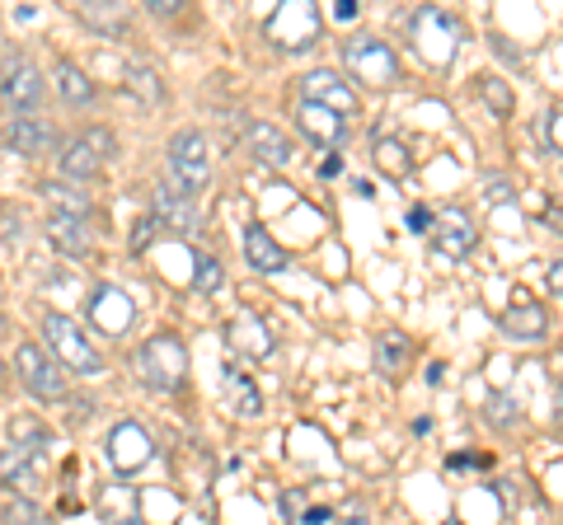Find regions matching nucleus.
Here are the masks:
<instances>
[{
    "instance_id": "f257e3e1",
    "label": "nucleus",
    "mask_w": 563,
    "mask_h": 525,
    "mask_svg": "<svg viewBox=\"0 0 563 525\" xmlns=\"http://www.w3.org/2000/svg\"><path fill=\"white\" fill-rule=\"evenodd\" d=\"M165 174H169V188L188 192V198H202V192H207L211 165H207V136L198 127L174 132V142L165 150Z\"/></svg>"
},
{
    "instance_id": "f03ea898",
    "label": "nucleus",
    "mask_w": 563,
    "mask_h": 525,
    "mask_svg": "<svg viewBox=\"0 0 563 525\" xmlns=\"http://www.w3.org/2000/svg\"><path fill=\"white\" fill-rule=\"evenodd\" d=\"M141 376H146L151 390H179L184 376H188V347L179 334H155L141 343Z\"/></svg>"
},
{
    "instance_id": "7ed1b4c3",
    "label": "nucleus",
    "mask_w": 563,
    "mask_h": 525,
    "mask_svg": "<svg viewBox=\"0 0 563 525\" xmlns=\"http://www.w3.org/2000/svg\"><path fill=\"white\" fill-rule=\"evenodd\" d=\"M43 338L52 343V357L66 361L70 371H80V376L103 371V357L95 353V343L85 338V328L70 320V314H57V310H52L47 320H43Z\"/></svg>"
},
{
    "instance_id": "20e7f679",
    "label": "nucleus",
    "mask_w": 563,
    "mask_h": 525,
    "mask_svg": "<svg viewBox=\"0 0 563 525\" xmlns=\"http://www.w3.org/2000/svg\"><path fill=\"white\" fill-rule=\"evenodd\" d=\"M343 66L352 71V80L372 85V90H385V85L399 80V57L390 43L380 38H347L343 43Z\"/></svg>"
},
{
    "instance_id": "39448f33",
    "label": "nucleus",
    "mask_w": 563,
    "mask_h": 525,
    "mask_svg": "<svg viewBox=\"0 0 563 525\" xmlns=\"http://www.w3.org/2000/svg\"><path fill=\"white\" fill-rule=\"evenodd\" d=\"M320 5H310V0H296V5H282L273 20H268V38L277 47H287V52H306L320 43Z\"/></svg>"
},
{
    "instance_id": "423d86ee",
    "label": "nucleus",
    "mask_w": 563,
    "mask_h": 525,
    "mask_svg": "<svg viewBox=\"0 0 563 525\" xmlns=\"http://www.w3.org/2000/svg\"><path fill=\"white\" fill-rule=\"evenodd\" d=\"M85 314H90V324L99 328V334H109V338H122L128 328L136 324V305H132V295L113 287V282H103L90 291V301H85Z\"/></svg>"
},
{
    "instance_id": "0eeeda50",
    "label": "nucleus",
    "mask_w": 563,
    "mask_h": 525,
    "mask_svg": "<svg viewBox=\"0 0 563 525\" xmlns=\"http://www.w3.org/2000/svg\"><path fill=\"white\" fill-rule=\"evenodd\" d=\"M109 465L118 469L122 479H132V474H141V469L151 465V455H155V442H151V432L141 427V423H118L113 432H109Z\"/></svg>"
},
{
    "instance_id": "6e6552de",
    "label": "nucleus",
    "mask_w": 563,
    "mask_h": 525,
    "mask_svg": "<svg viewBox=\"0 0 563 525\" xmlns=\"http://www.w3.org/2000/svg\"><path fill=\"white\" fill-rule=\"evenodd\" d=\"M14 366H20V380L33 399H62L66 394V380L57 371V361H52L38 343H24L20 353H14Z\"/></svg>"
},
{
    "instance_id": "1a4fd4ad",
    "label": "nucleus",
    "mask_w": 563,
    "mask_h": 525,
    "mask_svg": "<svg viewBox=\"0 0 563 525\" xmlns=\"http://www.w3.org/2000/svg\"><path fill=\"white\" fill-rule=\"evenodd\" d=\"M118 150V142H113V132H85V136H76L66 150H62V174L66 179H95L99 174V165L109 160V155Z\"/></svg>"
},
{
    "instance_id": "9d476101",
    "label": "nucleus",
    "mask_w": 563,
    "mask_h": 525,
    "mask_svg": "<svg viewBox=\"0 0 563 525\" xmlns=\"http://www.w3.org/2000/svg\"><path fill=\"white\" fill-rule=\"evenodd\" d=\"M474 239H479V231H474V221H470L465 206H446V212L432 221V249L442 258H451V262L470 258Z\"/></svg>"
},
{
    "instance_id": "9b49d317",
    "label": "nucleus",
    "mask_w": 563,
    "mask_h": 525,
    "mask_svg": "<svg viewBox=\"0 0 563 525\" xmlns=\"http://www.w3.org/2000/svg\"><path fill=\"white\" fill-rule=\"evenodd\" d=\"M413 38H418V52L428 62H437V66H446L451 57H455V20L451 14H442V10H418L413 14Z\"/></svg>"
},
{
    "instance_id": "f8f14e48",
    "label": "nucleus",
    "mask_w": 563,
    "mask_h": 525,
    "mask_svg": "<svg viewBox=\"0 0 563 525\" xmlns=\"http://www.w3.org/2000/svg\"><path fill=\"white\" fill-rule=\"evenodd\" d=\"M151 212L161 216L165 231H174V235H192V231L202 225V198H188V192L161 183V188L151 192Z\"/></svg>"
},
{
    "instance_id": "ddd939ff",
    "label": "nucleus",
    "mask_w": 563,
    "mask_h": 525,
    "mask_svg": "<svg viewBox=\"0 0 563 525\" xmlns=\"http://www.w3.org/2000/svg\"><path fill=\"white\" fill-rule=\"evenodd\" d=\"M301 94H306V103H320V109H329V113H339V118H352L362 109L357 103V90L339 76V71H310L306 80H301Z\"/></svg>"
},
{
    "instance_id": "4468645a",
    "label": "nucleus",
    "mask_w": 563,
    "mask_h": 525,
    "mask_svg": "<svg viewBox=\"0 0 563 525\" xmlns=\"http://www.w3.org/2000/svg\"><path fill=\"white\" fill-rule=\"evenodd\" d=\"M47 239L70 258H90L95 254V225L85 212H52L47 216Z\"/></svg>"
},
{
    "instance_id": "2eb2a0df",
    "label": "nucleus",
    "mask_w": 563,
    "mask_h": 525,
    "mask_svg": "<svg viewBox=\"0 0 563 525\" xmlns=\"http://www.w3.org/2000/svg\"><path fill=\"white\" fill-rule=\"evenodd\" d=\"M296 127H301L314 146H343L347 142V118L320 109V103H306V99H301V109H296Z\"/></svg>"
},
{
    "instance_id": "dca6fc26",
    "label": "nucleus",
    "mask_w": 563,
    "mask_h": 525,
    "mask_svg": "<svg viewBox=\"0 0 563 525\" xmlns=\"http://www.w3.org/2000/svg\"><path fill=\"white\" fill-rule=\"evenodd\" d=\"M244 150H250L258 165H273V169H282L291 160L287 132L273 127V122H250V127H244Z\"/></svg>"
},
{
    "instance_id": "f3484780",
    "label": "nucleus",
    "mask_w": 563,
    "mask_h": 525,
    "mask_svg": "<svg viewBox=\"0 0 563 525\" xmlns=\"http://www.w3.org/2000/svg\"><path fill=\"white\" fill-rule=\"evenodd\" d=\"M225 343H231L235 353H244V357H273V334H268V324H263L254 310H240L235 320L225 324Z\"/></svg>"
},
{
    "instance_id": "a211bd4d",
    "label": "nucleus",
    "mask_w": 563,
    "mask_h": 525,
    "mask_svg": "<svg viewBox=\"0 0 563 525\" xmlns=\"http://www.w3.org/2000/svg\"><path fill=\"white\" fill-rule=\"evenodd\" d=\"M5 142L20 155H47L52 146H57V132H52V122L33 118V113H14L10 127H5Z\"/></svg>"
},
{
    "instance_id": "6ab92c4d",
    "label": "nucleus",
    "mask_w": 563,
    "mask_h": 525,
    "mask_svg": "<svg viewBox=\"0 0 563 525\" xmlns=\"http://www.w3.org/2000/svg\"><path fill=\"white\" fill-rule=\"evenodd\" d=\"M498 328L507 338H517V343H540L544 328H550V320H544V305H531L526 295H517V305L498 314Z\"/></svg>"
},
{
    "instance_id": "aec40b11",
    "label": "nucleus",
    "mask_w": 563,
    "mask_h": 525,
    "mask_svg": "<svg viewBox=\"0 0 563 525\" xmlns=\"http://www.w3.org/2000/svg\"><path fill=\"white\" fill-rule=\"evenodd\" d=\"M244 262L254 272H282L287 268V254H282V244L263 225H244Z\"/></svg>"
},
{
    "instance_id": "412c9836",
    "label": "nucleus",
    "mask_w": 563,
    "mask_h": 525,
    "mask_svg": "<svg viewBox=\"0 0 563 525\" xmlns=\"http://www.w3.org/2000/svg\"><path fill=\"white\" fill-rule=\"evenodd\" d=\"M0 94L10 99V109H14V113H29L33 103L43 99V76L33 71L29 62H20V66H10V76H5V80H0Z\"/></svg>"
},
{
    "instance_id": "4be33fe9",
    "label": "nucleus",
    "mask_w": 563,
    "mask_h": 525,
    "mask_svg": "<svg viewBox=\"0 0 563 525\" xmlns=\"http://www.w3.org/2000/svg\"><path fill=\"white\" fill-rule=\"evenodd\" d=\"M122 80H128V94H136L146 109H161L165 103V80H161V71H155L151 62H128Z\"/></svg>"
},
{
    "instance_id": "5701e85b",
    "label": "nucleus",
    "mask_w": 563,
    "mask_h": 525,
    "mask_svg": "<svg viewBox=\"0 0 563 525\" xmlns=\"http://www.w3.org/2000/svg\"><path fill=\"white\" fill-rule=\"evenodd\" d=\"M95 512L109 525H141V502H136V493H128V488H103Z\"/></svg>"
},
{
    "instance_id": "b1692460",
    "label": "nucleus",
    "mask_w": 563,
    "mask_h": 525,
    "mask_svg": "<svg viewBox=\"0 0 563 525\" xmlns=\"http://www.w3.org/2000/svg\"><path fill=\"white\" fill-rule=\"evenodd\" d=\"M38 460H43V450H20V446L10 450V460H5V483H10L20 498L38 493Z\"/></svg>"
},
{
    "instance_id": "393cba45",
    "label": "nucleus",
    "mask_w": 563,
    "mask_h": 525,
    "mask_svg": "<svg viewBox=\"0 0 563 525\" xmlns=\"http://www.w3.org/2000/svg\"><path fill=\"white\" fill-rule=\"evenodd\" d=\"M372 155H376V169L390 174V179H409L413 174V155H409V146H404L399 136H376Z\"/></svg>"
},
{
    "instance_id": "a878e982",
    "label": "nucleus",
    "mask_w": 563,
    "mask_h": 525,
    "mask_svg": "<svg viewBox=\"0 0 563 525\" xmlns=\"http://www.w3.org/2000/svg\"><path fill=\"white\" fill-rule=\"evenodd\" d=\"M57 94L66 103H90L95 99V80L85 76L76 62H57Z\"/></svg>"
},
{
    "instance_id": "bb28decb",
    "label": "nucleus",
    "mask_w": 563,
    "mask_h": 525,
    "mask_svg": "<svg viewBox=\"0 0 563 525\" xmlns=\"http://www.w3.org/2000/svg\"><path fill=\"white\" fill-rule=\"evenodd\" d=\"M404 366H409V338H404V334H385L376 343V371L395 380Z\"/></svg>"
},
{
    "instance_id": "cd10ccee",
    "label": "nucleus",
    "mask_w": 563,
    "mask_h": 525,
    "mask_svg": "<svg viewBox=\"0 0 563 525\" xmlns=\"http://www.w3.org/2000/svg\"><path fill=\"white\" fill-rule=\"evenodd\" d=\"M225 390H231L235 409H240L244 417H258V413H263V399H258V390H254V380L240 376V366H225Z\"/></svg>"
},
{
    "instance_id": "c85d7f7f",
    "label": "nucleus",
    "mask_w": 563,
    "mask_h": 525,
    "mask_svg": "<svg viewBox=\"0 0 563 525\" xmlns=\"http://www.w3.org/2000/svg\"><path fill=\"white\" fill-rule=\"evenodd\" d=\"M80 20L99 33H109V38H118L122 24H128V5H118V0H109V5H80Z\"/></svg>"
},
{
    "instance_id": "c756f323",
    "label": "nucleus",
    "mask_w": 563,
    "mask_h": 525,
    "mask_svg": "<svg viewBox=\"0 0 563 525\" xmlns=\"http://www.w3.org/2000/svg\"><path fill=\"white\" fill-rule=\"evenodd\" d=\"M10 442L20 446V450H43V446H47V427L33 423L29 413H14V417H10Z\"/></svg>"
},
{
    "instance_id": "7c9ffc66",
    "label": "nucleus",
    "mask_w": 563,
    "mask_h": 525,
    "mask_svg": "<svg viewBox=\"0 0 563 525\" xmlns=\"http://www.w3.org/2000/svg\"><path fill=\"white\" fill-rule=\"evenodd\" d=\"M479 94L488 99V109L498 113V118L512 113V90H507V80H498V76H479Z\"/></svg>"
},
{
    "instance_id": "2f4dec72",
    "label": "nucleus",
    "mask_w": 563,
    "mask_h": 525,
    "mask_svg": "<svg viewBox=\"0 0 563 525\" xmlns=\"http://www.w3.org/2000/svg\"><path fill=\"white\" fill-rule=\"evenodd\" d=\"M0 525H47V521L38 506H33V498H10L5 512H0Z\"/></svg>"
},
{
    "instance_id": "473e14b6",
    "label": "nucleus",
    "mask_w": 563,
    "mask_h": 525,
    "mask_svg": "<svg viewBox=\"0 0 563 525\" xmlns=\"http://www.w3.org/2000/svg\"><path fill=\"white\" fill-rule=\"evenodd\" d=\"M161 231H165V225H161V216H155V212H146V216H141V221L132 225V235H128V249H132V254H146Z\"/></svg>"
},
{
    "instance_id": "72a5a7b5",
    "label": "nucleus",
    "mask_w": 563,
    "mask_h": 525,
    "mask_svg": "<svg viewBox=\"0 0 563 525\" xmlns=\"http://www.w3.org/2000/svg\"><path fill=\"white\" fill-rule=\"evenodd\" d=\"M192 268H198V272H192V287H198V291H217L221 287V262L211 254H192Z\"/></svg>"
},
{
    "instance_id": "f704fd0d",
    "label": "nucleus",
    "mask_w": 563,
    "mask_h": 525,
    "mask_svg": "<svg viewBox=\"0 0 563 525\" xmlns=\"http://www.w3.org/2000/svg\"><path fill=\"white\" fill-rule=\"evenodd\" d=\"M540 136H544V146H550L554 155H563V109H554L550 118L540 122Z\"/></svg>"
},
{
    "instance_id": "c9c22d12",
    "label": "nucleus",
    "mask_w": 563,
    "mask_h": 525,
    "mask_svg": "<svg viewBox=\"0 0 563 525\" xmlns=\"http://www.w3.org/2000/svg\"><path fill=\"white\" fill-rule=\"evenodd\" d=\"M301 502H306V493H301V488H291V493L282 498V512H287L291 521H301V516H306V512H301Z\"/></svg>"
},
{
    "instance_id": "e433bc0d",
    "label": "nucleus",
    "mask_w": 563,
    "mask_h": 525,
    "mask_svg": "<svg viewBox=\"0 0 563 525\" xmlns=\"http://www.w3.org/2000/svg\"><path fill=\"white\" fill-rule=\"evenodd\" d=\"M146 10L155 20H165V14H179V0H146Z\"/></svg>"
},
{
    "instance_id": "4c0bfd02",
    "label": "nucleus",
    "mask_w": 563,
    "mask_h": 525,
    "mask_svg": "<svg viewBox=\"0 0 563 525\" xmlns=\"http://www.w3.org/2000/svg\"><path fill=\"white\" fill-rule=\"evenodd\" d=\"M333 20H357V0H333Z\"/></svg>"
},
{
    "instance_id": "58836bf2",
    "label": "nucleus",
    "mask_w": 563,
    "mask_h": 525,
    "mask_svg": "<svg viewBox=\"0 0 563 525\" xmlns=\"http://www.w3.org/2000/svg\"><path fill=\"white\" fill-rule=\"evenodd\" d=\"M512 404H503V399H493V423H498V427H507V423H512Z\"/></svg>"
},
{
    "instance_id": "ea45409f",
    "label": "nucleus",
    "mask_w": 563,
    "mask_h": 525,
    "mask_svg": "<svg viewBox=\"0 0 563 525\" xmlns=\"http://www.w3.org/2000/svg\"><path fill=\"white\" fill-rule=\"evenodd\" d=\"M446 465H451V469H465V465H488V455H465V450H461V455H451Z\"/></svg>"
},
{
    "instance_id": "a19ab883",
    "label": "nucleus",
    "mask_w": 563,
    "mask_h": 525,
    "mask_svg": "<svg viewBox=\"0 0 563 525\" xmlns=\"http://www.w3.org/2000/svg\"><path fill=\"white\" fill-rule=\"evenodd\" d=\"M544 282H550V291L559 295V301H563V258L554 262V268H550V277H544Z\"/></svg>"
},
{
    "instance_id": "79ce46f5",
    "label": "nucleus",
    "mask_w": 563,
    "mask_h": 525,
    "mask_svg": "<svg viewBox=\"0 0 563 525\" xmlns=\"http://www.w3.org/2000/svg\"><path fill=\"white\" fill-rule=\"evenodd\" d=\"M301 525H329V506H310V512L301 516Z\"/></svg>"
},
{
    "instance_id": "37998d69",
    "label": "nucleus",
    "mask_w": 563,
    "mask_h": 525,
    "mask_svg": "<svg viewBox=\"0 0 563 525\" xmlns=\"http://www.w3.org/2000/svg\"><path fill=\"white\" fill-rule=\"evenodd\" d=\"M484 188H488V202H498V198H507V192H512V183H503V179H488Z\"/></svg>"
},
{
    "instance_id": "c03bdc74",
    "label": "nucleus",
    "mask_w": 563,
    "mask_h": 525,
    "mask_svg": "<svg viewBox=\"0 0 563 525\" xmlns=\"http://www.w3.org/2000/svg\"><path fill=\"white\" fill-rule=\"evenodd\" d=\"M428 225H432V216L422 212V206H413V212H409V231H428Z\"/></svg>"
},
{
    "instance_id": "a18cd8bd",
    "label": "nucleus",
    "mask_w": 563,
    "mask_h": 525,
    "mask_svg": "<svg viewBox=\"0 0 563 525\" xmlns=\"http://www.w3.org/2000/svg\"><path fill=\"white\" fill-rule=\"evenodd\" d=\"M339 169H343V160H339V155H329V160L320 165V174H324V179H339Z\"/></svg>"
},
{
    "instance_id": "49530a36",
    "label": "nucleus",
    "mask_w": 563,
    "mask_h": 525,
    "mask_svg": "<svg viewBox=\"0 0 563 525\" xmlns=\"http://www.w3.org/2000/svg\"><path fill=\"white\" fill-rule=\"evenodd\" d=\"M343 525H366V516H352V521H343Z\"/></svg>"
},
{
    "instance_id": "de8ad7c7",
    "label": "nucleus",
    "mask_w": 563,
    "mask_h": 525,
    "mask_svg": "<svg viewBox=\"0 0 563 525\" xmlns=\"http://www.w3.org/2000/svg\"><path fill=\"white\" fill-rule=\"evenodd\" d=\"M559 417H563V394H559Z\"/></svg>"
},
{
    "instance_id": "09e8293b",
    "label": "nucleus",
    "mask_w": 563,
    "mask_h": 525,
    "mask_svg": "<svg viewBox=\"0 0 563 525\" xmlns=\"http://www.w3.org/2000/svg\"><path fill=\"white\" fill-rule=\"evenodd\" d=\"M446 525H461V521H446Z\"/></svg>"
}]
</instances>
